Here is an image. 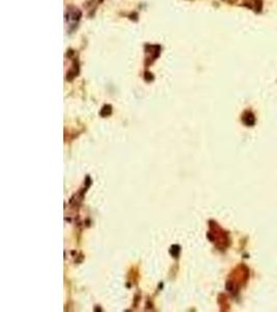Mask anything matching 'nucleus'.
I'll return each mask as SVG.
<instances>
[{"mask_svg":"<svg viewBox=\"0 0 277 312\" xmlns=\"http://www.w3.org/2000/svg\"><path fill=\"white\" fill-rule=\"evenodd\" d=\"M81 17V12L79 11L77 8H73V9H70L68 12V14H65V20H73V21H78L79 19Z\"/></svg>","mask_w":277,"mask_h":312,"instance_id":"f257e3e1","label":"nucleus"}]
</instances>
